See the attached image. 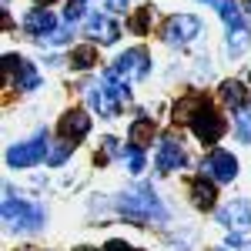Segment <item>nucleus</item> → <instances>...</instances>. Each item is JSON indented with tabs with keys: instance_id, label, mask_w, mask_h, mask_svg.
<instances>
[{
	"instance_id": "obj_22",
	"label": "nucleus",
	"mask_w": 251,
	"mask_h": 251,
	"mask_svg": "<svg viewBox=\"0 0 251 251\" xmlns=\"http://www.w3.org/2000/svg\"><path fill=\"white\" fill-rule=\"evenodd\" d=\"M71 151H74V144H71V141H60V144H54V148H50V154H47V164H50V168L64 164V161L71 157Z\"/></svg>"
},
{
	"instance_id": "obj_19",
	"label": "nucleus",
	"mask_w": 251,
	"mask_h": 251,
	"mask_svg": "<svg viewBox=\"0 0 251 251\" xmlns=\"http://www.w3.org/2000/svg\"><path fill=\"white\" fill-rule=\"evenodd\" d=\"M94 64H97L94 44H84V47H74V50H71V67H74V71H91Z\"/></svg>"
},
{
	"instance_id": "obj_1",
	"label": "nucleus",
	"mask_w": 251,
	"mask_h": 251,
	"mask_svg": "<svg viewBox=\"0 0 251 251\" xmlns=\"http://www.w3.org/2000/svg\"><path fill=\"white\" fill-rule=\"evenodd\" d=\"M117 214L134 221V225H151V221H168V208L161 204V198L154 194V188L137 184L134 191H124L117 198Z\"/></svg>"
},
{
	"instance_id": "obj_8",
	"label": "nucleus",
	"mask_w": 251,
	"mask_h": 251,
	"mask_svg": "<svg viewBox=\"0 0 251 251\" xmlns=\"http://www.w3.org/2000/svg\"><path fill=\"white\" fill-rule=\"evenodd\" d=\"M201 171L208 174L211 181H218V184H228V181H234L238 177V157L231 154V151H211V154L204 157V168Z\"/></svg>"
},
{
	"instance_id": "obj_23",
	"label": "nucleus",
	"mask_w": 251,
	"mask_h": 251,
	"mask_svg": "<svg viewBox=\"0 0 251 251\" xmlns=\"http://www.w3.org/2000/svg\"><path fill=\"white\" fill-rule=\"evenodd\" d=\"M124 157H127V164H131V171H144V148L127 144V148H124Z\"/></svg>"
},
{
	"instance_id": "obj_17",
	"label": "nucleus",
	"mask_w": 251,
	"mask_h": 251,
	"mask_svg": "<svg viewBox=\"0 0 251 251\" xmlns=\"http://www.w3.org/2000/svg\"><path fill=\"white\" fill-rule=\"evenodd\" d=\"M248 91H245V84L241 80H221V100L228 104V107H245L248 104Z\"/></svg>"
},
{
	"instance_id": "obj_30",
	"label": "nucleus",
	"mask_w": 251,
	"mask_h": 251,
	"mask_svg": "<svg viewBox=\"0 0 251 251\" xmlns=\"http://www.w3.org/2000/svg\"><path fill=\"white\" fill-rule=\"evenodd\" d=\"M245 10H251V0H245Z\"/></svg>"
},
{
	"instance_id": "obj_16",
	"label": "nucleus",
	"mask_w": 251,
	"mask_h": 251,
	"mask_svg": "<svg viewBox=\"0 0 251 251\" xmlns=\"http://www.w3.org/2000/svg\"><path fill=\"white\" fill-rule=\"evenodd\" d=\"M87 34L94 40H100V44H114L117 37H121V27H117L111 17H104V14H94V17L87 20Z\"/></svg>"
},
{
	"instance_id": "obj_31",
	"label": "nucleus",
	"mask_w": 251,
	"mask_h": 251,
	"mask_svg": "<svg viewBox=\"0 0 251 251\" xmlns=\"http://www.w3.org/2000/svg\"><path fill=\"white\" fill-rule=\"evenodd\" d=\"M77 251H97V248H77Z\"/></svg>"
},
{
	"instance_id": "obj_12",
	"label": "nucleus",
	"mask_w": 251,
	"mask_h": 251,
	"mask_svg": "<svg viewBox=\"0 0 251 251\" xmlns=\"http://www.w3.org/2000/svg\"><path fill=\"white\" fill-rule=\"evenodd\" d=\"M87 104H91L100 117H117V114H121V107H124V104H121V100L104 87V80L87 87Z\"/></svg>"
},
{
	"instance_id": "obj_27",
	"label": "nucleus",
	"mask_w": 251,
	"mask_h": 251,
	"mask_svg": "<svg viewBox=\"0 0 251 251\" xmlns=\"http://www.w3.org/2000/svg\"><path fill=\"white\" fill-rule=\"evenodd\" d=\"M104 251H134V248H131L127 241H117V238H114V241H107V245H104Z\"/></svg>"
},
{
	"instance_id": "obj_7",
	"label": "nucleus",
	"mask_w": 251,
	"mask_h": 251,
	"mask_svg": "<svg viewBox=\"0 0 251 251\" xmlns=\"http://www.w3.org/2000/svg\"><path fill=\"white\" fill-rule=\"evenodd\" d=\"M114 74L121 80H141V77H148L151 74V54L144 50V47H131V50H124L121 57H117L114 64Z\"/></svg>"
},
{
	"instance_id": "obj_24",
	"label": "nucleus",
	"mask_w": 251,
	"mask_h": 251,
	"mask_svg": "<svg viewBox=\"0 0 251 251\" xmlns=\"http://www.w3.org/2000/svg\"><path fill=\"white\" fill-rule=\"evenodd\" d=\"M84 14H87V0H71V3H67V10H64L67 24H77Z\"/></svg>"
},
{
	"instance_id": "obj_29",
	"label": "nucleus",
	"mask_w": 251,
	"mask_h": 251,
	"mask_svg": "<svg viewBox=\"0 0 251 251\" xmlns=\"http://www.w3.org/2000/svg\"><path fill=\"white\" fill-rule=\"evenodd\" d=\"M34 3H54V0H34Z\"/></svg>"
},
{
	"instance_id": "obj_2",
	"label": "nucleus",
	"mask_w": 251,
	"mask_h": 251,
	"mask_svg": "<svg viewBox=\"0 0 251 251\" xmlns=\"http://www.w3.org/2000/svg\"><path fill=\"white\" fill-rule=\"evenodd\" d=\"M198 3H208L221 14V20L228 24V54L241 57L251 47V27H248V17L238 10V0H198Z\"/></svg>"
},
{
	"instance_id": "obj_26",
	"label": "nucleus",
	"mask_w": 251,
	"mask_h": 251,
	"mask_svg": "<svg viewBox=\"0 0 251 251\" xmlns=\"http://www.w3.org/2000/svg\"><path fill=\"white\" fill-rule=\"evenodd\" d=\"M117 154H121L117 141H114V137H104V161H107V157H117Z\"/></svg>"
},
{
	"instance_id": "obj_3",
	"label": "nucleus",
	"mask_w": 251,
	"mask_h": 251,
	"mask_svg": "<svg viewBox=\"0 0 251 251\" xmlns=\"http://www.w3.org/2000/svg\"><path fill=\"white\" fill-rule=\"evenodd\" d=\"M3 221L10 231H40L44 221H47V211L34 204V201H24V198H14V191L7 188V198H3Z\"/></svg>"
},
{
	"instance_id": "obj_18",
	"label": "nucleus",
	"mask_w": 251,
	"mask_h": 251,
	"mask_svg": "<svg viewBox=\"0 0 251 251\" xmlns=\"http://www.w3.org/2000/svg\"><path fill=\"white\" fill-rule=\"evenodd\" d=\"M127 144H137V148H144V144H151L154 141V121L151 117H137L134 124H131V131H127Z\"/></svg>"
},
{
	"instance_id": "obj_21",
	"label": "nucleus",
	"mask_w": 251,
	"mask_h": 251,
	"mask_svg": "<svg viewBox=\"0 0 251 251\" xmlns=\"http://www.w3.org/2000/svg\"><path fill=\"white\" fill-rule=\"evenodd\" d=\"M151 17H154V7H141L134 17H131V30L134 34H148L151 30Z\"/></svg>"
},
{
	"instance_id": "obj_5",
	"label": "nucleus",
	"mask_w": 251,
	"mask_h": 251,
	"mask_svg": "<svg viewBox=\"0 0 251 251\" xmlns=\"http://www.w3.org/2000/svg\"><path fill=\"white\" fill-rule=\"evenodd\" d=\"M50 134L47 131H37V134L30 137V141H20V144H14L10 151H7V164L10 168H34V164H40L44 157L50 154Z\"/></svg>"
},
{
	"instance_id": "obj_10",
	"label": "nucleus",
	"mask_w": 251,
	"mask_h": 251,
	"mask_svg": "<svg viewBox=\"0 0 251 251\" xmlns=\"http://www.w3.org/2000/svg\"><path fill=\"white\" fill-rule=\"evenodd\" d=\"M188 161V154H184V148H181V141L174 134H168L161 144H157V154H154V168H157V174H171V171H177L181 164Z\"/></svg>"
},
{
	"instance_id": "obj_14",
	"label": "nucleus",
	"mask_w": 251,
	"mask_h": 251,
	"mask_svg": "<svg viewBox=\"0 0 251 251\" xmlns=\"http://www.w3.org/2000/svg\"><path fill=\"white\" fill-rule=\"evenodd\" d=\"M24 30H27L30 37L44 40L47 34L57 30V27H54V14H50V10H30V14L24 17Z\"/></svg>"
},
{
	"instance_id": "obj_9",
	"label": "nucleus",
	"mask_w": 251,
	"mask_h": 251,
	"mask_svg": "<svg viewBox=\"0 0 251 251\" xmlns=\"http://www.w3.org/2000/svg\"><path fill=\"white\" fill-rule=\"evenodd\" d=\"M198 34H201V20L194 17V14H174L164 24V40L168 44H188Z\"/></svg>"
},
{
	"instance_id": "obj_20",
	"label": "nucleus",
	"mask_w": 251,
	"mask_h": 251,
	"mask_svg": "<svg viewBox=\"0 0 251 251\" xmlns=\"http://www.w3.org/2000/svg\"><path fill=\"white\" fill-rule=\"evenodd\" d=\"M234 134H238V141L251 144V107H248V104L234 114Z\"/></svg>"
},
{
	"instance_id": "obj_25",
	"label": "nucleus",
	"mask_w": 251,
	"mask_h": 251,
	"mask_svg": "<svg viewBox=\"0 0 251 251\" xmlns=\"http://www.w3.org/2000/svg\"><path fill=\"white\" fill-rule=\"evenodd\" d=\"M67 37H71V30H67V27H60V30H54V34H47L44 44H54V47H57V44H67Z\"/></svg>"
},
{
	"instance_id": "obj_28",
	"label": "nucleus",
	"mask_w": 251,
	"mask_h": 251,
	"mask_svg": "<svg viewBox=\"0 0 251 251\" xmlns=\"http://www.w3.org/2000/svg\"><path fill=\"white\" fill-rule=\"evenodd\" d=\"M127 3H131V0H107V10L121 14V10H127Z\"/></svg>"
},
{
	"instance_id": "obj_4",
	"label": "nucleus",
	"mask_w": 251,
	"mask_h": 251,
	"mask_svg": "<svg viewBox=\"0 0 251 251\" xmlns=\"http://www.w3.org/2000/svg\"><path fill=\"white\" fill-rule=\"evenodd\" d=\"M191 131L198 141H204V144H218L221 137H225V131H228V121L218 114V107L214 104H208V100H198V107H194L191 114Z\"/></svg>"
},
{
	"instance_id": "obj_11",
	"label": "nucleus",
	"mask_w": 251,
	"mask_h": 251,
	"mask_svg": "<svg viewBox=\"0 0 251 251\" xmlns=\"http://www.w3.org/2000/svg\"><path fill=\"white\" fill-rule=\"evenodd\" d=\"M57 131L64 141H71V144H77V141H84V137L91 134V117H87V111H80V107H71L67 114L60 117Z\"/></svg>"
},
{
	"instance_id": "obj_15",
	"label": "nucleus",
	"mask_w": 251,
	"mask_h": 251,
	"mask_svg": "<svg viewBox=\"0 0 251 251\" xmlns=\"http://www.w3.org/2000/svg\"><path fill=\"white\" fill-rule=\"evenodd\" d=\"M218 181H211L208 174H198L191 181V198L194 204L201 208V211H208V208H214V198H218V188H214Z\"/></svg>"
},
{
	"instance_id": "obj_6",
	"label": "nucleus",
	"mask_w": 251,
	"mask_h": 251,
	"mask_svg": "<svg viewBox=\"0 0 251 251\" xmlns=\"http://www.w3.org/2000/svg\"><path fill=\"white\" fill-rule=\"evenodd\" d=\"M3 74L10 77V84H14L17 91H37L40 87L37 67L27 57H20V54H7V57H3Z\"/></svg>"
},
{
	"instance_id": "obj_13",
	"label": "nucleus",
	"mask_w": 251,
	"mask_h": 251,
	"mask_svg": "<svg viewBox=\"0 0 251 251\" xmlns=\"http://www.w3.org/2000/svg\"><path fill=\"white\" fill-rule=\"evenodd\" d=\"M218 221L225 225V228H238V231H248L251 228V208L248 201H231V204H225L221 211H218Z\"/></svg>"
}]
</instances>
